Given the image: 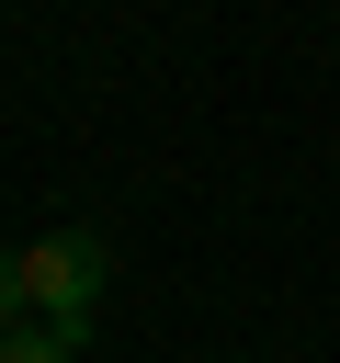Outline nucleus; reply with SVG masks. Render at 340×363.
<instances>
[{
	"instance_id": "nucleus-2",
	"label": "nucleus",
	"mask_w": 340,
	"mask_h": 363,
	"mask_svg": "<svg viewBox=\"0 0 340 363\" xmlns=\"http://www.w3.org/2000/svg\"><path fill=\"white\" fill-rule=\"evenodd\" d=\"M0 363H79V329H57V318H23V329H0Z\"/></svg>"
},
{
	"instance_id": "nucleus-3",
	"label": "nucleus",
	"mask_w": 340,
	"mask_h": 363,
	"mask_svg": "<svg viewBox=\"0 0 340 363\" xmlns=\"http://www.w3.org/2000/svg\"><path fill=\"white\" fill-rule=\"evenodd\" d=\"M23 306H34L23 295V250H0V329H23Z\"/></svg>"
},
{
	"instance_id": "nucleus-1",
	"label": "nucleus",
	"mask_w": 340,
	"mask_h": 363,
	"mask_svg": "<svg viewBox=\"0 0 340 363\" xmlns=\"http://www.w3.org/2000/svg\"><path fill=\"white\" fill-rule=\"evenodd\" d=\"M102 238L91 227H45L34 250H23V295H34V318H57V329H91V306H102Z\"/></svg>"
}]
</instances>
